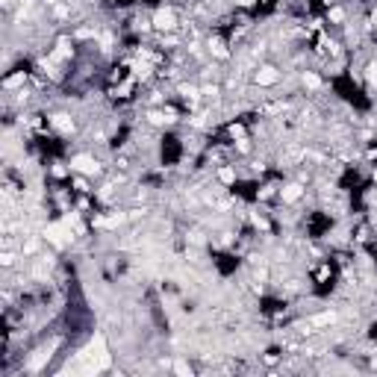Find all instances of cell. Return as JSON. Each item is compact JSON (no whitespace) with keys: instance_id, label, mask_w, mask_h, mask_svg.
Listing matches in <instances>:
<instances>
[{"instance_id":"cell-7","label":"cell","mask_w":377,"mask_h":377,"mask_svg":"<svg viewBox=\"0 0 377 377\" xmlns=\"http://www.w3.org/2000/svg\"><path fill=\"white\" fill-rule=\"evenodd\" d=\"M365 77H368V83L377 86V65H368V74H365Z\"/></svg>"},{"instance_id":"cell-2","label":"cell","mask_w":377,"mask_h":377,"mask_svg":"<svg viewBox=\"0 0 377 377\" xmlns=\"http://www.w3.org/2000/svg\"><path fill=\"white\" fill-rule=\"evenodd\" d=\"M71 168H77V171H83V174H97V162H94L91 156H74V159H71Z\"/></svg>"},{"instance_id":"cell-6","label":"cell","mask_w":377,"mask_h":377,"mask_svg":"<svg viewBox=\"0 0 377 377\" xmlns=\"http://www.w3.org/2000/svg\"><path fill=\"white\" fill-rule=\"evenodd\" d=\"M221 180H224V183H233V180H236L233 168H221Z\"/></svg>"},{"instance_id":"cell-4","label":"cell","mask_w":377,"mask_h":377,"mask_svg":"<svg viewBox=\"0 0 377 377\" xmlns=\"http://www.w3.org/2000/svg\"><path fill=\"white\" fill-rule=\"evenodd\" d=\"M301 198V186H286L283 189V200H298Z\"/></svg>"},{"instance_id":"cell-3","label":"cell","mask_w":377,"mask_h":377,"mask_svg":"<svg viewBox=\"0 0 377 377\" xmlns=\"http://www.w3.org/2000/svg\"><path fill=\"white\" fill-rule=\"evenodd\" d=\"M257 83H260V86H271V83H277V71H274V68H263V71H257Z\"/></svg>"},{"instance_id":"cell-1","label":"cell","mask_w":377,"mask_h":377,"mask_svg":"<svg viewBox=\"0 0 377 377\" xmlns=\"http://www.w3.org/2000/svg\"><path fill=\"white\" fill-rule=\"evenodd\" d=\"M154 27L156 30H174L177 27V18H174V12L171 9H162V12H156V18H154Z\"/></svg>"},{"instance_id":"cell-8","label":"cell","mask_w":377,"mask_h":377,"mask_svg":"<svg viewBox=\"0 0 377 377\" xmlns=\"http://www.w3.org/2000/svg\"><path fill=\"white\" fill-rule=\"evenodd\" d=\"M374 180H377V171H374Z\"/></svg>"},{"instance_id":"cell-5","label":"cell","mask_w":377,"mask_h":377,"mask_svg":"<svg viewBox=\"0 0 377 377\" xmlns=\"http://www.w3.org/2000/svg\"><path fill=\"white\" fill-rule=\"evenodd\" d=\"M304 86H310V89H318V77H315V74H307V77H304Z\"/></svg>"}]
</instances>
